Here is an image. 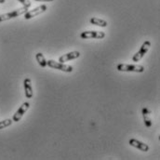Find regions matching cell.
Masks as SVG:
<instances>
[{
  "mask_svg": "<svg viewBox=\"0 0 160 160\" xmlns=\"http://www.w3.org/2000/svg\"><path fill=\"white\" fill-rule=\"evenodd\" d=\"M23 86H24V90H25V96L27 99H31L33 97V87H32V82L30 78H26L23 81Z\"/></svg>",
  "mask_w": 160,
  "mask_h": 160,
  "instance_id": "30bf717a",
  "label": "cell"
},
{
  "mask_svg": "<svg viewBox=\"0 0 160 160\" xmlns=\"http://www.w3.org/2000/svg\"><path fill=\"white\" fill-rule=\"evenodd\" d=\"M150 48H151V42H150V41H145V42L142 45L140 50H139L136 54H134V56L132 57V61H133L134 62H137L141 61V60L144 57V55L147 53V51L150 49Z\"/></svg>",
  "mask_w": 160,
  "mask_h": 160,
  "instance_id": "3957f363",
  "label": "cell"
},
{
  "mask_svg": "<svg viewBox=\"0 0 160 160\" xmlns=\"http://www.w3.org/2000/svg\"><path fill=\"white\" fill-rule=\"evenodd\" d=\"M36 58H37V61H38V64L41 67H46L47 66V60H46V58L44 57V55L41 52L37 53Z\"/></svg>",
  "mask_w": 160,
  "mask_h": 160,
  "instance_id": "4fadbf2b",
  "label": "cell"
},
{
  "mask_svg": "<svg viewBox=\"0 0 160 160\" xmlns=\"http://www.w3.org/2000/svg\"><path fill=\"white\" fill-rule=\"evenodd\" d=\"M27 11H28V8L22 7V8H20L18 9H15V10H13L11 12L5 13V14H1L0 15V22H5V21H8V20H10V19H14L16 17H19V16L24 14Z\"/></svg>",
  "mask_w": 160,
  "mask_h": 160,
  "instance_id": "6da1fadb",
  "label": "cell"
},
{
  "mask_svg": "<svg viewBox=\"0 0 160 160\" xmlns=\"http://www.w3.org/2000/svg\"><path fill=\"white\" fill-rule=\"evenodd\" d=\"M80 37L83 39H90V38L102 39L105 38V33L104 32H98V31H86V32H82Z\"/></svg>",
  "mask_w": 160,
  "mask_h": 160,
  "instance_id": "8992f818",
  "label": "cell"
},
{
  "mask_svg": "<svg viewBox=\"0 0 160 160\" xmlns=\"http://www.w3.org/2000/svg\"><path fill=\"white\" fill-rule=\"evenodd\" d=\"M36 1H38V2H51L53 0H36Z\"/></svg>",
  "mask_w": 160,
  "mask_h": 160,
  "instance_id": "2e32d148",
  "label": "cell"
},
{
  "mask_svg": "<svg viewBox=\"0 0 160 160\" xmlns=\"http://www.w3.org/2000/svg\"><path fill=\"white\" fill-rule=\"evenodd\" d=\"M48 9V7L46 5H41L39 7H37L36 8L32 9V10H28L27 12L24 13V19L25 20H30L34 17H37L40 14H42L43 12H45Z\"/></svg>",
  "mask_w": 160,
  "mask_h": 160,
  "instance_id": "5b68a950",
  "label": "cell"
},
{
  "mask_svg": "<svg viewBox=\"0 0 160 160\" xmlns=\"http://www.w3.org/2000/svg\"><path fill=\"white\" fill-rule=\"evenodd\" d=\"M89 22L91 24H94V25H97L100 27H107V25H108L106 21H104L102 19H99V18H91Z\"/></svg>",
  "mask_w": 160,
  "mask_h": 160,
  "instance_id": "7c38bea8",
  "label": "cell"
},
{
  "mask_svg": "<svg viewBox=\"0 0 160 160\" xmlns=\"http://www.w3.org/2000/svg\"><path fill=\"white\" fill-rule=\"evenodd\" d=\"M47 65L49 66L50 68L57 69V70H61V71H63V72H66V73L73 72V67L72 66L63 64L62 62H55L53 60L47 61Z\"/></svg>",
  "mask_w": 160,
  "mask_h": 160,
  "instance_id": "277c9868",
  "label": "cell"
},
{
  "mask_svg": "<svg viewBox=\"0 0 160 160\" xmlns=\"http://www.w3.org/2000/svg\"><path fill=\"white\" fill-rule=\"evenodd\" d=\"M20 3H22V6L23 7H25V8H30L31 7V5H32V3L30 2V0H18Z\"/></svg>",
  "mask_w": 160,
  "mask_h": 160,
  "instance_id": "9a60e30c",
  "label": "cell"
},
{
  "mask_svg": "<svg viewBox=\"0 0 160 160\" xmlns=\"http://www.w3.org/2000/svg\"><path fill=\"white\" fill-rule=\"evenodd\" d=\"M142 117H143V121H144V124L147 128H151L153 123H152V119L150 118V111L147 109V108H142Z\"/></svg>",
  "mask_w": 160,
  "mask_h": 160,
  "instance_id": "8fae6325",
  "label": "cell"
},
{
  "mask_svg": "<svg viewBox=\"0 0 160 160\" xmlns=\"http://www.w3.org/2000/svg\"><path fill=\"white\" fill-rule=\"evenodd\" d=\"M6 2V0H0V4H4Z\"/></svg>",
  "mask_w": 160,
  "mask_h": 160,
  "instance_id": "e0dca14e",
  "label": "cell"
},
{
  "mask_svg": "<svg viewBox=\"0 0 160 160\" xmlns=\"http://www.w3.org/2000/svg\"><path fill=\"white\" fill-rule=\"evenodd\" d=\"M117 69L120 72H136V73H143L144 67L139 64H126L120 63L118 65Z\"/></svg>",
  "mask_w": 160,
  "mask_h": 160,
  "instance_id": "7a4b0ae2",
  "label": "cell"
},
{
  "mask_svg": "<svg viewBox=\"0 0 160 160\" xmlns=\"http://www.w3.org/2000/svg\"><path fill=\"white\" fill-rule=\"evenodd\" d=\"M80 56L79 51H72V52H68L66 54H63L62 56L60 57L59 59V62H69L70 60H74V59H77Z\"/></svg>",
  "mask_w": 160,
  "mask_h": 160,
  "instance_id": "9c48e42d",
  "label": "cell"
},
{
  "mask_svg": "<svg viewBox=\"0 0 160 160\" xmlns=\"http://www.w3.org/2000/svg\"><path fill=\"white\" fill-rule=\"evenodd\" d=\"M129 144L137 149H140L141 151H143V152H147L149 151V146L146 144V143H143L136 139H130L129 140Z\"/></svg>",
  "mask_w": 160,
  "mask_h": 160,
  "instance_id": "ba28073f",
  "label": "cell"
},
{
  "mask_svg": "<svg viewBox=\"0 0 160 160\" xmlns=\"http://www.w3.org/2000/svg\"><path fill=\"white\" fill-rule=\"evenodd\" d=\"M12 122H13V120L12 119H5L3 120V121H0V129L11 126Z\"/></svg>",
  "mask_w": 160,
  "mask_h": 160,
  "instance_id": "5bb4252c",
  "label": "cell"
},
{
  "mask_svg": "<svg viewBox=\"0 0 160 160\" xmlns=\"http://www.w3.org/2000/svg\"><path fill=\"white\" fill-rule=\"evenodd\" d=\"M29 107H30V103L29 102H23L22 104V106L18 109V111L14 114V116H13V118H12V120H13V122H18V121H20L21 118L23 117V115L26 113V111L29 109Z\"/></svg>",
  "mask_w": 160,
  "mask_h": 160,
  "instance_id": "52a82bcc",
  "label": "cell"
}]
</instances>
